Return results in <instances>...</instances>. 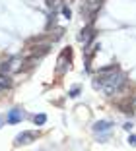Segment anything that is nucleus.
<instances>
[{
    "mask_svg": "<svg viewBox=\"0 0 136 151\" xmlns=\"http://www.w3.org/2000/svg\"><path fill=\"white\" fill-rule=\"evenodd\" d=\"M62 35H64V29H62V27H57V31H55V35L51 37V39H53V43H55V41H58Z\"/></svg>",
    "mask_w": 136,
    "mask_h": 151,
    "instance_id": "12",
    "label": "nucleus"
},
{
    "mask_svg": "<svg viewBox=\"0 0 136 151\" xmlns=\"http://www.w3.org/2000/svg\"><path fill=\"white\" fill-rule=\"evenodd\" d=\"M78 95H80V87H74V89L70 91V93H68V97L74 99V97H78Z\"/></svg>",
    "mask_w": 136,
    "mask_h": 151,
    "instance_id": "15",
    "label": "nucleus"
},
{
    "mask_svg": "<svg viewBox=\"0 0 136 151\" xmlns=\"http://www.w3.org/2000/svg\"><path fill=\"white\" fill-rule=\"evenodd\" d=\"M37 136H39V132H33V130H25V132L18 134V136L14 138V145H27V143L35 142Z\"/></svg>",
    "mask_w": 136,
    "mask_h": 151,
    "instance_id": "4",
    "label": "nucleus"
},
{
    "mask_svg": "<svg viewBox=\"0 0 136 151\" xmlns=\"http://www.w3.org/2000/svg\"><path fill=\"white\" fill-rule=\"evenodd\" d=\"M10 85H12V80H10V76L2 72V74H0V89L4 91V89H8Z\"/></svg>",
    "mask_w": 136,
    "mask_h": 151,
    "instance_id": "9",
    "label": "nucleus"
},
{
    "mask_svg": "<svg viewBox=\"0 0 136 151\" xmlns=\"http://www.w3.org/2000/svg\"><path fill=\"white\" fill-rule=\"evenodd\" d=\"M62 14H64V18H66V19H70V18H72V12H70V8H68V6H62Z\"/></svg>",
    "mask_w": 136,
    "mask_h": 151,
    "instance_id": "14",
    "label": "nucleus"
},
{
    "mask_svg": "<svg viewBox=\"0 0 136 151\" xmlns=\"http://www.w3.org/2000/svg\"><path fill=\"white\" fill-rule=\"evenodd\" d=\"M101 4H103V0H86L80 8V12H82V16H89L92 12H99Z\"/></svg>",
    "mask_w": 136,
    "mask_h": 151,
    "instance_id": "6",
    "label": "nucleus"
},
{
    "mask_svg": "<svg viewBox=\"0 0 136 151\" xmlns=\"http://www.w3.org/2000/svg\"><path fill=\"white\" fill-rule=\"evenodd\" d=\"M51 50V43H37V47H27L23 50L22 58H33V60H39L45 54Z\"/></svg>",
    "mask_w": 136,
    "mask_h": 151,
    "instance_id": "2",
    "label": "nucleus"
},
{
    "mask_svg": "<svg viewBox=\"0 0 136 151\" xmlns=\"http://www.w3.org/2000/svg\"><path fill=\"white\" fill-rule=\"evenodd\" d=\"M70 62H72V49H64L57 60V74L64 76L66 72L70 70Z\"/></svg>",
    "mask_w": 136,
    "mask_h": 151,
    "instance_id": "3",
    "label": "nucleus"
},
{
    "mask_svg": "<svg viewBox=\"0 0 136 151\" xmlns=\"http://www.w3.org/2000/svg\"><path fill=\"white\" fill-rule=\"evenodd\" d=\"M93 39H95V29H93V25H86L78 35V41L84 45V49H88Z\"/></svg>",
    "mask_w": 136,
    "mask_h": 151,
    "instance_id": "5",
    "label": "nucleus"
},
{
    "mask_svg": "<svg viewBox=\"0 0 136 151\" xmlns=\"http://www.w3.org/2000/svg\"><path fill=\"white\" fill-rule=\"evenodd\" d=\"M33 120H35L37 126H43L45 122H47V114H43V112H41V114H35V118H33Z\"/></svg>",
    "mask_w": 136,
    "mask_h": 151,
    "instance_id": "11",
    "label": "nucleus"
},
{
    "mask_svg": "<svg viewBox=\"0 0 136 151\" xmlns=\"http://www.w3.org/2000/svg\"><path fill=\"white\" fill-rule=\"evenodd\" d=\"M58 4H60V0H47V8H58Z\"/></svg>",
    "mask_w": 136,
    "mask_h": 151,
    "instance_id": "13",
    "label": "nucleus"
},
{
    "mask_svg": "<svg viewBox=\"0 0 136 151\" xmlns=\"http://www.w3.org/2000/svg\"><path fill=\"white\" fill-rule=\"evenodd\" d=\"M23 111L22 109H12V111L8 112V116H6V122L8 124H18V122H22L23 120Z\"/></svg>",
    "mask_w": 136,
    "mask_h": 151,
    "instance_id": "7",
    "label": "nucleus"
},
{
    "mask_svg": "<svg viewBox=\"0 0 136 151\" xmlns=\"http://www.w3.org/2000/svg\"><path fill=\"white\" fill-rule=\"evenodd\" d=\"M123 128H124V130H127V132H130V130H132V124H130V122H127V124H124V126H123Z\"/></svg>",
    "mask_w": 136,
    "mask_h": 151,
    "instance_id": "17",
    "label": "nucleus"
},
{
    "mask_svg": "<svg viewBox=\"0 0 136 151\" xmlns=\"http://www.w3.org/2000/svg\"><path fill=\"white\" fill-rule=\"evenodd\" d=\"M111 126H113V122H109V120H97L93 124V132H107V130H111Z\"/></svg>",
    "mask_w": 136,
    "mask_h": 151,
    "instance_id": "8",
    "label": "nucleus"
},
{
    "mask_svg": "<svg viewBox=\"0 0 136 151\" xmlns=\"http://www.w3.org/2000/svg\"><path fill=\"white\" fill-rule=\"evenodd\" d=\"M119 70V64H109V66H103L97 70V76H105V74H111V72H117Z\"/></svg>",
    "mask_w": 136,
    "mask_h": 151,
    "instance_id": "10",
    "label": "nucleus"
},
{
    "mask_svg": "<svg viewBox=\"0 0 136 151\" xmlns=\"http://www.w3.org/2000/svg\"><path fill=\"white\" fill-rule=\"evenodd\" d=\"M128 143H130L132 147H136V136L132 134V136H128Z\"/></svg>",
    "mask_w": 136,
    "mask_h": 151,
    "instance_id": "16",
    "label": "nucleus"
},
{
    "mask_svg": "<svg viewBox=\"0 0 136 151\" xmlns=\"http://www.w3.org/2000/svg\"><path fill=\"white\" fill-rule=\"evenodd\" d=\"M124 85H127V76L119 70L111 72V74H105V76H97V80H93V87L101 89L107 97L117 95Z\"/></svg>",
    "mask_w": 136,
    "mask_h": 151,
    "instance_id": "1",
    "label": "nucleus"
}]
</instances>
